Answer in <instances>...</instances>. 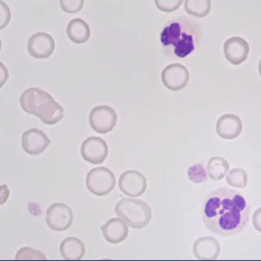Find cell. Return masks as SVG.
<instances>
[{"label":"cell","instance_id":"1","mask_svg":"<svg viewBox=\"0 0 261 261\" xmlns=\"http://www.w3.org/2000/svg\"><path fill=\"white\" fill-rule=\"evenodd\" d=\"M250 207L243 194L227 188L211 192L202 204L203 222L212 233L223 236L241 232L250 220Z\"/></svg>","mask_w":261,"mask_h":261},{"label":"cell","instance_id":"2","mask_svg":"<svg viewBox=\"0 0 261 261\" xmlns=\"http://www.w3.org/2000/svg\"><path fill=\"white\" fill-rule=\"evenodd\" d=\"M201 35L198 21L187 16L172 19L161 33L163 51L170 58H185L197 48Z\"/></svg>","mask_w":261,"mask_h":261},{"label":"cell","instance_id":"3","mask_svg":"<svg viewBox=\"0 0 261 261\" xmlns=\"http://www.w3.org/2000/svg\"><path fill=\"white\" fill-rule=\"evenodd\" d=\"M23 110L48 125H54L64 116V110L48 92L39 88L26 90L20 98Z\"/></svg>","mask_w":261,"mask_h":261},{"label":"cell","instance_id":"4","mask_svg":"<svg viewBox=\"0 0 261 261\" xmlns=\"http://www.w3.org/2000/svg\"><path fill=\"white\" fill-rule=\"evenodd\" d=\"M117 215L134 228H142L150 221L152 211L149 205L141 200L123 198L115 207Z\"/></svg>","mask_w":261,"mask_h":261},{"label":"cell","instance_id":"5","mask_svg":"<svg viewBox=\"0 0 261 261\" xmlns=\"http://www.w3.org/2000/svg\"><path fill=\"white\" fill-rule=\"evenodd\" d=\"M116 185L115 174L105 167L91 170L87 175L86 185L90 191L97 196H104L111 193Z\"/></svg>","mask_w":261,"mask_h":261},{"label":"cell","instance_id":"6","mask_svg":"<svg viewBox=\"0 0 261 261\" xmlns=\"http://www.w3.org/2000/svg\"><path fill=\"white\" fill-rule=\"evenodd\" d=\"M89 119L91 127L95 132L106 134L111 132L116 125L118 115L112 107L99 105L92 109Z\"/></svg>","mask_w":261,"mask_h":261},{"label":"cell","instance_id":"7","mask_svg":"<svg viewBox=\"0 0 261 261\" xmlns=\"http://www.w3.org/2000/svg\"><path fill=\"white\" fill-rule=\"evenodd\" d=\"M161 76L164 85L168 90L178 92L186 88L190 80V72L184 65L173 63L163 69Z\"/></svg>","mask_w":261,"mask_h":261},{"label":"cell","instance_id":"8","mask_svg":"<svg viewBox=\"0 0 261 261\" xmlns=\"http://www.w3.org/2000/svg\"><path fill=\"white\" fill-rule=\"evenodd\" d=\"M46 221L50 229L57 231L69 229L73 222L71 208L63 203L51 204L46 212Z\"/></svg>","mask_w":261,"mask_h":261},{"label":"cell","instance_id":"9","mask_svg":"<svg viewBox=\"0 0 261 261\" xmlns=\"http://www.w3.org/2000/svg\"><path fill=\"white\" fill-rule=\"evenodd\" d=\"M119 188L123 194L129 197H139L147 189V179L141 172L128 170L121 174Z\"/></svg>","mask_w":261,"mask_h":261},{"label":"cell","instance_id":"10","mask_svg":"<svg viewBox=\"0 0 261 261\" xmlns=\"http://www.w3.org/2000/svg\"><path fill=\"white\" fill-rule=\"evenodd\" d=\"M81 152L82 156L86 161L94 165H99L107 159L108 146L101 138L92 137L83 142Z\"/></svg>","mask_w":261,"mask_h":261},{"label":"cell","instance_id":"11","mask_svg":"<svg viewBox=\"0 0 261 261\" xmlns=\"http://www.w3.org/2000/svg\"><path fill=\"white\" fill-rule=\"evenodd\" d=\"M55 49V41L49 34L40 32L31 36L28 43L30 55L37 59L49 57Z\"/></svg>","mask_w":261,"mask_h":261},{"label":"cell","instance_id":"12","mask_svg":"<svg viewBox=\"0 0 261 261\" xmlns=\"http://www.w3.org/2000/svg\"><path fill=\"white\" fill-rule=\"evenodd\" d=\"M51 140L42 130L36 128L29 129L21 138V147L27 153L37 155L44 151Z\"/></svg>","mask_w":261,"mask_h":261},{"label":"cell","instance_id":"13","mask_svg":"<svg viewBox=\"0 0 261 261\" xmlns=\"http://www.w3.org/2000/svg\"><path fill=\"white\" fill-rule=\"evenodd\" d=\"M225 58L230 63L238 65L245 61L250 52L249 43L241 37H232L224 45Z\"/></svg>","mask_w":261,"mask_h":261},{"label":"cell","instance_id":"14","mask_svg":"<svg viewBox=\"0 0 261 261\" xmlns=\"http://www.w3.org/2000/svg\"><path fill=\"white\" fill-rule=\"evenodd\" d=\"M243 128L240 117L231 114L222 116L216 123L217 135L225 140H231L238 138L242 134Z\"/></svg>","mask_w":261,"mask_h":261},{"label":"cell","instance_id":"15","mask_svg":"<svg viewBox=\"0 0 261 261\" xmlns=\"http://www.w3.org/2000/svg\"><path fill=\"white\" fill-rule=\"evenodd\" d=\"M101 230L106 240L113 244H118L123 242L128 234L127 223L119 217L109 220L101 227Z\"/></svg>","mask_w":261,"mask_h":261},{"label":"cell","instance_id":"16","mask_svg":"<svg viewBox=\"0 0 261 261\" xmlns=\"http://www.w3.org/2000/svg\"><path fill=\"white\" fill-rule=\"evenodd\" d=\"M194 252L200 259H216L220 254L221 247L217 239L210 236L201 237L194 245Z\"/></svg>","mask_w":261,"mask_h":261},{"label":"cell","instance_id":"17","mask_svg":"<svg viewBox=\"0 0 261 261\" xmlns=\"http://www.w3.org/2000/svg\"><path fill=\"white\" fill-rule=\"evenodd\" d=\"M60 253L66 260H80L85 255L86 249L84 243L76 237L65 238L61 243Z\"/></svg>","mask_w":261,"mask_h":261},{"label":"cell","instance_id":"18","mask_svg":"<svg viewBox=\"0 0 261 261\" xmlns=\"http://www.w3.org/2000/svg\"><path fill=\"white\" fill-rule=\"evenodd\" d=\"M67 33L72 41L80 44L86 42L90 38V27L83 19L75 18L72 19L68 24Z\"/></svg>","mask_w":261,"mask_h":261},{"label":"cell","instance_id":"19","mask_svg":"<svg viewBox=\"0 0 261 261\" xmlns=\"http://www.w3.org/2000/svg\"><path fill=\"white\" fill-rule=\"evenodd\" d=\"M229 169L230 165L227 160L219 156L211 158L207 165L209 177L216 181L223 179L226 176Z\"/></svg>","mask_w":261,"mask_h":261},{"label":"cell","instance_id":"20","mask_svg":"<svg viewBox=\"0 0 261 261\" xmlns=\"http://www.w3.org/2000/svg\"><path fill=\"white\" fill-rule=\"evenodd\" d=\"M184 7L189 14L198 18L206 16L211 9L210 0H187Z\"/></svg>","mask_w":261,"mask_h":261},{"label":"cell","instance_id":"21","mask_svg":"<svg viewBox=\"0 0 261 261\" xmlns=\"http://www.w3.org/2000/svg\"><path fill=\"white\" fill-rule=\"evenodd\" d=\"M226 182L231 187L242 189L246 187L248 176L246 171L242 168L231 169L226 177Z\"/></svg>","mask_w":261,"mask_h":261},{"label":"cell","instance_id":"22","mask_svg":"<svg viewBox=\"0 0 261 261\" xmlns=\"http://www.w3.org/2000/svg\"><path fill=\"white\" fill-rule=\"evenodd\" d=\"M188 176L194 184H201L207 180L206 171L202 164H195L188 169Z\"/></svg>","mask_w":261,"mask_h":261},{"label":"cell","instance_id":"23","mask_svg":"<svg viewBox=\"0 0 261 261\" xmlns=\"http://www.w3.org/2000/svg\"><path fill=\"white\" fill-rule=\"evenodd\" d=\"M16 260H46L45 255L41 251L36 250L31 247H24L17 252Z\"/></svg>","mask_w":261,"mask_h":261},{"label":"cell","instance_id":"24","mask_svg":"<svg viewBox=\"0 0 261 261\" xmlns=\"http://www.w3.org/2000/svg\"><path fill=\"white\" fill-rule=\"evenodd\" d=\"M83 0H61L60 5L64 12L75 13L80 11L83 8Z\"/></svg>","mask_w":261,"mask_h":261},{"label":"cell","instance_id":"25","mask_svg":"<svg viewBox=\"0 0 261 261\" xmlns=\"http://www.w3.org/2000/svg\"><path fill=\"white\" fill-rule=\"evenodd\" d=\"M183 1H155L158 9L164 12L171 13L177 10L182 4Z\"/></svg>","mask_w":261,"mask_h":261},{"label":"cell","instance_id":"26","mask_svg":"<svg viewBox=\"0 0 261 261\" xmlns=\"http://www.w3.org/2000/svg\"><path fill=\"white\" fill-rule=\"evenodd\" d=\"M252 225L255 230L261 233V207L254 212L252 216Z\"/></svg>","mask_w":261,"mask_h":261},{"label":"cell","instance_id":"27","mask_svg":"<svg viewBox=\"0 0 261 261\" xmlns=\"http://www.w3.org/2000/svg\"><path fill=\"white\" fill-rule=\"evenodd\" d=\"M258 72H259V75L261 76V59L260 60L259 63H258Z\"/></svg>","mask_w":261,"mask_h":261}]
</instances>
